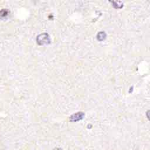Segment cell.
<instances>
[{"label": "cell", "instance_id": "1", "mask_svg": "<svg viewBox=\"0 0 150 150\" xmlns=\"http://www.w3.org/2000/svg\"><path fill=\"white\" fill-rule=\"evenodd\" d=\"M49 35L47 33H42L39 35L37 38V41L39 44L43 45L49 43Z\"/></svg>", "mask_w": 150, "mask_h": 150}, {"label": "cell", "instance_id": "2", "mask_svg": "<svg viewBox=\"0 0 150 150\" xmlns=\"http://www.w3.org/2000/svg\"><path fill=\"white\" fill-rule=\"evenodd\" d=\"M84 116V114L83 112H78L77 113H75L71 115L70 117V121H73V122L78 121L83 119Z\"/></svg>", "mask_w": 150, "mask_h": 150}, {"label": "cell", "instance_id": "3", "mask_svg": "<svg viewBox=\"0 0 150 150\" xmlns=\"http://www.w3.org/2000/svg\"><path fill=\"white\" fill-rule=\"evenodd\" d=\"M8 14V11H6L5 9H2L0 11V16H4Z\"/></svg>", "mask_w": 150, "mask_h": 150}]
</instances>
